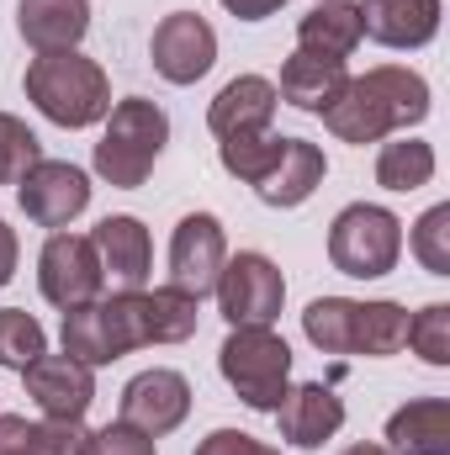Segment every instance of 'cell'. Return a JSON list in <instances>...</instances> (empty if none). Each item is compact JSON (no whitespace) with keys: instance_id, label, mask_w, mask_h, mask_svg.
<instances>
[{"instance_id":"obj_20","label":"cell","mask_w":450,"mask_h":455,"mask_svg":"<svg viewBox=\"0 0 450 455\" xmlns=\"http://www.w3.org/2000/svg\"><path fill=\"white\" fill-rule=\"evenodd\" d=\"M16 27L37 53L75 48L85 37V27H91V0H21Z\"/></svg>"},{"instance_id":"obj_8","label":"cell","mask_w":450,"mask_h":455,"mask_svg":"<svg viewBox=\"0 0 450 455\" xmlns=\"http://www.w3.org/2000/svg\"><path fill=\"white\" fill-rule=\"evenodd\" d=\"M101 259H96V243L85 238V233H53L48 243H43V259H37V286H43V297L53 302V307H85V302H96V291H101Z\"/></svg>"},{"instance_id":"obj_1","label":"cell","mask_w":450,"mask_h":455,"mask_svg":"<svg viewBox=\"0 0 450 455\" xmlns=\"http://www.w3.org/2000/svg\"><path fill=\"white\" fill-rule=\"evenodd\" d=\"M202 302L159 286V291H117L107 302H85L64 313V355L80 365H112L143 344H181L197 334Z\"/></svg>"},{"instance_id":"obj_4","label":"cell","mask_w":450,"mask_h":455,"mask_svg":"<svg viewBox=\"0 0 450 455\" xmlns=\"http://www.w3.org/2000/svg\"><path fill=\"white\" fill-rule=\"evenodd\" d=\"M165 138H170V116L154 101H143V96L117 101L112 122H107V132L96 143V175L117 191H138L149 180L154 159L165 154Z\"/></svg>"},{"instance_id":"obj_15","label":"cell","mask_w":450,"mask_h":455,"mask_svg":"<svg viewBox=\"0 0 450 455\" xmlns=\"http://www.w3.org/2000/svg\"><path fill=\"white\" fill-rule=\"evenodd\" d=\"M276 419H281V435H286L292 445L318 451L324 440H334L339 435V424H344V403H339L324 381H302V387H286Z\"/></svg>"},{"instance_id":"obj_32","label":"cell","mask_w":450,"mask_h":455,"mask_svg":"<svg viewBox=\"0 0 450 455\" xmlns=\"http://www.w3.org/2000/svg\"><path fill=\"white\" fill-rule=\"evenodd\" d=\"M85 455H154V440L138 435V429H127V424H107V429L91 435Z\"/></svg>"},{"instance_id":"obj_2","label":"cell","mask_w":450,"mask_h":455,"mask_svg":"<svg viewBox=\"0 0 450 455\" xmlns=\"http://www.w3.org/2000/svg\"><path fill=\"white\" fill-rule=\"evenodd\" d=\"M318 116H324V127H329L334 138H344V143H382L387 132L414 127V122L430 116V85H424V75H414V69L382 64V69L350 80V85L339 91L334 107L318 112Z\"/></svg>"},{"instance_id":"obj_36","label":"cell","mask_w":450,"mask_h":455,"mask_svg":"<svg viewBox=\"0 0 450 455\" xmlns=\"http://www.w3.org/2000/svg\"><path fill=\"white\" fill-rule=\"evenodd\" d=\"M11 270H16V233L0 223V286L11 281Z\"/></svg>"},{"instance_id":"obj_10","label":"cell","mask_w":450,"mask_h":455,"mask_svg":"<svg viewBox=\"0 0 450 455\" xmlns=\"http://www.w3.org/2000/svg\"><path fill=\"white\" fill-rule=\"evenodd\" d=\"M186 413H191V381L181 371H143L122 387V419L117 424L159 440V435L181 429Z\"/></svg>"},{"instance_id":"obj_9","label":"cell","mask_w":450,"mask_h":455,"mask_svg":"<svg viewBox=\"0 0 450 455\" xmlns=\"http://www.w3.org/2000/svg\"><path fill=\"white\" fill-rule=\"evenodd\" d=\"M223 259H228V238L223 223L213 212H191L181 218L175 238H170V286L186 291V297H207L223 275Z\"/></svg>"},{"instance_id":"obj_37","label":"cell","mask_w":450,"mask_h":455,"mask_svg":"<svg viewBox=\"0 0 450 455\" xmlns=\"http://www.w3.org/2000/svg\"><path fill=\"white\" fill-rule=\"evenodd\" d=\"M344 455H392V451H382V445H350Z\"/></svg>"},{"instance_id":"obj_19","label":"cell","mask_w":450,"mask_h":455,"mask_svg":"<svg viewBox=\"0 0 450 455\" xmlns=\"http://www.w3.org/2000/svg\"><path fill=\"white\" fill-rule=\"evenodd\" d=\"M350 85V75H344V59H318V53H292L286 64H281V101H292L297 112H329L339 101V91Z\"/></svg>"},{"instance_id":"obj_13","label":"cell","mask_w":450,"mask_h":455,"mask_svg":"<svg viewBox=\"0 0 450 455\" xmlns=\"http://www.w3.org/2000/svg\"><path fill=\"white\" fill-rule=\"evenodd\" d=\"M27 397L43 408V419H85V408L96 403V376L91 365L69 360V355H37L27 371Z\"/></svg>"},{"instance_id":"obj_17","label":"cell","mask_w":450,"mask_h":455,"mask_svg":"<svg viewBox=\"0 0 450 455\" xmlns=\"http://www.w3.org/2000/svg\"><path fill=\"white\" fill-rule=\"evenodd\" d=\"M318 186H324V154L308 138H286L281 154H276V164L254 180V191H260L265 207H302Z\"/></svg>"},{"instance_id":"obj_25","label":"cell","mask_w":450,"mask_h":455,"mask_svg":"<svg viewBox=\"0 0 450 455\" xmlns=\"http://www.w3.org/2000/svg\"><path fill=\"white\" fill-rule=\"evenodd\" d=\"M302 334L324 355H350L355 349V302L350 297H318L302 313Z\"/></svg>"},{"instance_id":"obj_28","label":"cell","mask_w":450,"mask_h":455,"mask_svg":"<svg viewBox=\"0 0 450 455\" xmlns=\"http://www.w3.org/2000/svg\"><path fill=\"white\" fill-rule=\"evenodd\" d=\"M37 159H43V143L32 138V127L0 112V186L21 180V175L37 164Z\"/></svg>"},{"instance_id":"obj_16","label":"cell","mask_w":450,"mask_h":455,"mask_svg":"<svg viewBox=\"0 0 450 455\" xmlns=\"http://www.w3.org/2000/svg\"><path fill=\"white\" fill-rule=\"evenodd\" d=\"M276 107H281V96H276L270 80H260V75H238V80H228L223 91H218V101L207 107V127H213L218 138L270 132Z\"/></svg>"},{"instance_id":"obj_23","label":"cell","mask_w":450,"mask_h":455,"mask_svg":"<svg viewBox=\"0 0 450 455\" xmlns=\"http://www.w3.org/2000/svg\"><path fill=\"white\" fill-rule=\"evenodd\" d=\"M408 344V313L398 302H355V349L350 355H398Z\"/></svg>"},{"instance_id":"obj_29","label":"cell","mask_w":450,"mask_h":455,"mask_svg":"<svg viewBox=\"0 0 450 455\" xmlns=\"http://www.w3.org/2000/svg\"><path fill=\"white\" fill-rule=\"evenodd\" d=\"M414 254L430 275H450V207H430L414 228Z\"/></svg>"},{"instance_id":"obj_18","label":"cell","mask_w":450,"mask_h":455,"mask_svg":"<svg viewBox=\"0 0 450 455\" xmlns=\"http://www.w3.org/2000/svg\"><path fill=\"white\" fill-rule=\"evenodd\" d=\"M91 243H96L101 275H112L122 291H143L154 249H149V228L138 218H101L96 233H91Z\"/></svg>"},{"instance_id":"obj_6","label":"cell","mask_w":450,"mask_h":455,"mask_svg":"<svg viewBox=\"0 0 450 455\" xmlns=\"http://www.w3.org/2000/svg\"><path fill=\"white\" fill-rule=\"evenodd\" d=\"M403 254V223L387 212V207H371V202H355L344 207L329 228V259L334 270L355 275V281H376L398 265Z\"/></svg>"},{"instance_id":"obj_34","label":"cell","mask_w":450,"mask_h":455,"mask_svg":"<svg viewBox=\"0 0 450 455\" xmlns=\"http://www.w3.org/2000/svg\"><path fill=\"white\" fill-rule=\"evenodd\" d=\"M0 455H37L32 451V424L21 413H0Z\"/></svg>"},{"instance_id":"obj_24","label":"cell","mask_w":450,"mask_h":455,"mask_svg":"<svg viewBox=\"0 0 450 455\" xmlns=\"http://www.w3.org/2000/svg\"><path fill=\"white\" fill-rule=\"evenodd\" d=\"M376 180L387 191H419L435 180V148L419 143V138H403V143H387L382 159H376Z\"/></svg>"},{"instance_id":"obj_31","label":"cell","mask_w":450,"mask_h":455,"mask_svg":"<svg viewBox=\"0 0 450 455\" xmlns=\"http://www.w3.org/2000/svg\"><path fill=\"white\" fill-rule=\"evenodd\" d=\"M91 445V429L80 419H43L32 424V451L37 455H85Z\"/></svg>"},{"instance_id":"obj_27","label":"cell","mask_w":450,"mask_h":455,"mask_svg":"<svg viewBox=\"0 0 450 455\" xmlns=\"http://www.w3.org/2000/svg\"><path fill=\"white\" fill-rule=\"evenodd\" d=\"M281 143H286V138H276V132H238V138H223L218 159H223L228 175H238V180H249V186H254V180L276 164Z\"/></svg>"},{"instance_id":"obj_7","label":"cell","mask_w":450,"mask_h":455,"mask_svg":"<svg viewBox=\"0 0 450 455\" xmlns=\"http://www.w3.org/2000/svg\"><path fill=\"white\" fill-rule=\"evenodd\" d=\"M213 291H218V307H223V318L233 329L270 323L281 313V302H286V281H281V270L265 254H233V259H223V275H218Z\"/></svg>"},{"instance_id":"obj_5","label":"cell","mask_w":450,"mask_h":455,"mask_svg":"<svg viewBox=\"0 0 450 455\" xmlns=\"http://www.w3.org/2000/svg\"><path fill=\"white\" fill-rule=\"evenodd\" d=\"M228 387L254 408V413H276L286 397V376H292V349L281 334H270V323H244L233 329L218 349Z\"/></svg>"},{"instance_id":"obj_22","label":"cell","mask_w":450,"mask_h":455,"mask_svg":"<svg viewBox=\"0 0 450 455\" xmlns=\"http://www.w3.org/2000/svg\"><path fill=\"white\" fill-rule=\"evenodd\" d=\"M360 43V11L350 0H318L302 21H297V48L318 53V59H350Z\"/></svg>"},{"instance_id":"obj_35","label":"cell","mask_w":450,"mask_h":455,"mask_svg":"<svg viewBox=\"0 0 450 455\" xmlns=\"http://www.w3.org/2000/svg\"><path fill=\"white\" fill-rule=\"evenodd\" d=\"M228 11L238 16V21H260V16H270V11H281L286 0H223Z\"/></svg>"},{"instance_id":"obj_14","label":"cell","mask_w":450,"mask_h":455,"mask_svg":"<svg viewBox=\"0 0 450 455\" xmlns=\"http://www.w3.org/2000/svg\"><path fill=\"white\" fill-rule=\"evenodd\" d=\"M360 37L382 48H424L440 32V0H360Z\"/></svg>"},{"instance_id":"obj_33","label":"cell","mask_w":450,"mask_h":455,"mask_svg":"<svg viewBox=\"0 0 450 455\" xmlns=\"http://www.w3.org/2000/svg\"><path fill=\"white\" fill-rule=\"evenodd\" d=\"M197 455H281V451H270L265 440L238 435V429H213V435L197 445Z\"/></svg>"},{"instance_id":"obj_3","label":"cell","mask_w":450,"mask_h":455,"mask_svg":"<svg viewBox=\"0 0 450 455\" xmlns=\"http://www.w3.org/2000/svg\"><path fill=\"white\" fill-rule=\"evenodd\" d=\"M27 96L32 107L59 122V127H91L112 112V85L101 75V64H91L85 53L75 48H59V53H37L27 64Z\"/></svg>"},{"instance_id":"obj_26","label":"cell","mask_w":450,"mask_h":455,"mask_svg":"<svg viewBox=\"0 0 450 455\" xmlns=\"http://www.w3.org/2000/svg\"><path fill=\"white\" fill-rule=\"evenodd\" d=\"M37 355H48L43 323H37L32 313H21V307H5V313H0V365H5V371H27Z\"/></svg>"},{"instance_id":"obj_11","label":"cell","mask_w":450,"mask_h":455,"mask_svg":"<svg viewBox=\"0 0 450 455\" xmlns=\"http://www.w3.org/2000/svg\"><path fill=\"white\" fill-rule=\"evenodd\" d=\"M16 202L37 228H64L69 218H80L91 207V186L75 164L59 159H37L21 180H16Z\"/></svg>"},{"instance_id":"obj_21","label":"cell","mask_w":450,"mask_h":455,"mask_svg":"<svg viewBox=\"0 0 450 455\" xmlns=\"http://www.w3.org/2000/svg\"><path fill=\"white\" fill-rule=\"evenodd\" d=\"M392 455H450V403L446 397H419L387 419Z\"/></svg>"},{"instance_id":"obj_12","label":"cell","mask_w":450,"mask_h":455,"mask_svg":"<svg viewBox=\"0 0 450 455\" xmlns=\"http://www.w3.org/2000/svg\"><path fill=\"white\" fill-rule=\"evenodd\" d=\"M154 69L170 80V85H197L213 59H218V32L197 16V11H175L154 27Z\"/></svg>"},{"instance_id":"obj_30","label":"cell","mask_w":450,"mask_h":455,"mask_svg":"<svg viewBox=\"0 0 450 455\" xmlns=\"http://www.w3.org/2000/svg\"><path fill=\"white\" fill-rule=\"evenodd\" d=\"M408 344L430 365H450V307L446 302H430L419 318H408Z\"/></svg>"}]
</instances>
